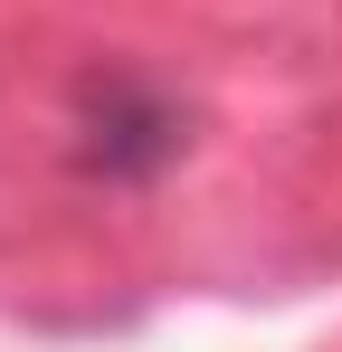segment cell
Returning <instances> with one entry per match:
<instances>
[{
  "instance_id": "6da1fadb",
  "label": "cell",
  "mask_w": 342,
  "mask_h": 352,
  "mask_svg": "<svg viewBox=\"0 0 342 352\" xmlns=\"http://www.w3.org/2000/svg\"><path fill=\"white\" fill-rule=\"evenodd\" d=\"M181 105L152 76H86L76 86V172L86 181H152L181 162Z\"/></svg>"
}]
</instances>
